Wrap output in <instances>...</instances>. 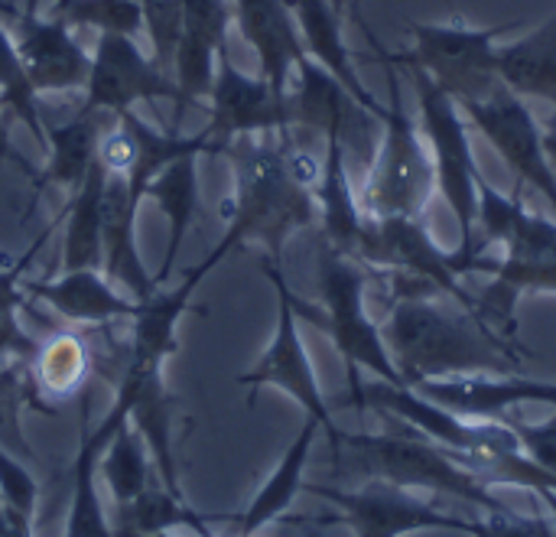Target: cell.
Returning <instances> with one entry per match:
<instances>
[{
  "instance_id": "obj_1",
  "label": "cell",
  "mask_w": 556,
  "mask_h": 537,
  "mask_svg": "<svg viewBox=\"0 0 556 537\" xmlns=\"http://www.w3.org/2000/svg\"><path fill=\"white\" fill-rule=\"evenodd\" d=\"M381 336L407 388L466 375H525L528 349L440 290L401 294Z\"/></svg>"
},
{
  "instance_id": "obj_2",
  "label": "cell",
  "mask_w": 556,
  "mask_h": 537,
  "mask_svg": "<svg viewBox=\"0 0 556 537\" xmlns=\"http://www.w3.org/2000/svg\"><path fill=\"white\" fill-rule=\"evenodd\" d=\"M336 447L349 450V463L365 479H381L401 489H424L437 496H453L485 512H511L502 499L489 492L469 470H463L446 447L433 444L420 430H394V434H336Z\"/></svg>"
},
{
  "instance_id": "obj_3",
  "label": "cell",
  "mask_w": 556,
  "mask_h": 537,
  "mask_svg": "<svg viewBox=\"0 0 556 537\" xmlns=\"http://www.w3.org/2000/svg\"><path fill=\"white\" fill-rule=\"evenodd\" d=\"M368 36H371V29H368ZM371 42L378 49V59L388 68L391 104L384 108V117H381L384 137L375 153L371 176L365 183V209L371 218H424L430 196L437 189L433 157L424 147L420 127L404 111L397 65L381 52L375 36H371Z\"/></svg>"
},
{
  "instance_id": "obj_4",
  "label": "cell",
  "mask_w": 556,
  "mask_h": 537,
  "mask_svg": "<svg viewBox=\"0 0 556 537\" xmlns=\"http://www.w3.org/2000/svg\"><path fill=\"white\" fill-rule=\"evenodd\" d=\"M410 52H381L401 68H420L456 104L485 101L498 85L495 39L505 26H466V23H410Z\"/></svg>"
},
{
  "instance_id": "obj_5",
  "label": "cell",
  "mask_w": 556,
  "mask_h": 537,
  "mask_svg": "<svg viewBox=\"0 0 556 537\" xmlns=\"http://www.w3.org/2000/svg\"><path fill=\"white\" fill-rule=\"evenodd\" d=\"M414 88H417V104H420V134H427L433 147V170H437V189L446 199V205L456 215L459 225V251L476 254V215H479V183L482 170L472 157V140H469V124L459 114L456 101L440 91L430 75L420 68H410Z\"/></svg>"
},
{
  "instance_id": "obj_6",
  "label": "cell",
  "mask_w": 556,
  "mask_h": 537,
  "mask_svg": "<svg viewBox=\"0 0 556 537\" xmlns=\"http://www.w3.org/2000/svg\"><path fill=\"white\" fill-rule=\"evenodd\" d=\"M472 127L495 147V153L511 166L521 186H534L556 212V170L547 157L544 127L531 114L521 95L498 85L485 101L459 104Z\"/></svg>"
},
{
  "instance_id": "obj_7",
  "label": "cell",
  "mask_w": 556,
  "mask_h": 537,
  "mask_svg": "<svg viewBox=\"0 0 556 537\" xmlns=\"http://www.w3.org/2000/svg\"><path fill=\"white\" fill-rule=\"evenodd\" d=\"M362 258L397 274H410L430 280L459 307L479 313V297L463 287V274L456 267V251H443L424 218H371L362 241Z\"/></svg>"
},
{
  "instance_id": "obj_8",
  "label": "cell",
  "mask_w": 556,
  "mask_h": 537,
  "mask_svg": "<svg viewBox=\"0 0 556 537\" xmlns=\"http://www.w3.org/2000/svg\"><path fill=\"white\" fill-rule=\"evenodd\" d=\"M323 294L329 300V310H332V339L349 365V388L352 395L362 388L358 382V365L371 369L381 382H391V385H404V378L397 375L391 355H388V346H384V336L381 329L368 320L365 313V277L329 258L326 264V277H323Z\"/></svg>"
},
{
  "instance_id": "obj_9",
  "label": "cell",
  "mask_w": 556,
  "mask_h": 537,
  "mask_svg": "<svg viewBox=\"0 0 556 537\" xmlns=\"http://www.w3.org/2000/svg\"><path fill=\"white\" fill-rule=\"evenodd\" d=\"M345 509V525L355 537H404L414 532H463L469 535L472 519L446 515L424 499H414L410 489L371 479L362 492H336L316 489Z\"/></svg>"
},
{
  "instance_id": "obj_10",
  "label": "cell",
  "mask_w": 556,
  "mask_h": 537,
  "mask_svg": "<svg viewBox=\"0 0 556 537\" xmlns=\"http://www.w3.org/2000/svg\"><path fill=\"white\" fill-rule=\"evenodd\" d=\"M521 183L511 196L498 192L485 176L479 183L476 251L485 245H505V261H556V222L528 212Z\"/></svg>"
},
{
  "instance_id": "obj_11",
  "label": "cell",
  "mask_w": 556,
  "mask_h": 537,
  "mask_svg": "<svg viewBox=\"0 0 556 537\" xmlns=\"http://www.w3.org/2000/svg\"><path fill=\"white\" fill-rule=\"evenodd\" d=\"M498 78L521 98L556 104V13L498 49Z\"/></svg>"
},
{
  "instance_id": "obj_12",
  "label": "cell",
  "mask_w": 556,
  "mask_h": 537,
  "mask_svg": "<svg viewBox=\"0 0 556 537\" xmlns=\"http://www.w3.org/2000/svg\"><path fill=\"white\" fill-rule=\"evenodd\" d=\"M339 10L329 0H300V20H303V33L309 39V49L316 52V59L326 65V72H332L355 98L365 111H371L375 117H384V108L371 98V91L362 85L358 72L352 68L349 49L342 42V29H339Z\"/></svg>"
},
{
  "instance_id": "obj_13",
  "label": "cell",
  "mask_w": 556,
  "mask_h": 537,
  "mask_svg": "<svg viewBox=\"0 0 556 537\" xmlns=\"http://www.w3.org/2000/svg\"><path fill=\"white\" fill-rule=\"evenodd\" d=\"M251 382H274L280 388H287L306 411L316 424H326L329 437H336L339 430L332 427L329 421V411L323 404V395H319V385L313 378V369H309V359L300 346V336L290 323V316H283V326H280V339L274 346V352L264 359V365L257 369V375Z\"/></svg>"
},
{
  "instance_id": "obj_14",
  "label": "cell",
  "mask_w": 556,
  "mask_h": 537,
  "mask_svg": "<svg viewBox=\"0 0 556 537\" xmlns=\"http://www.w3.org/2000/svg\"><path fill=\"white\" fill-rule=\"evenodd\" d=\"M300 68H303V95H300V108H303V117L323 130H329V137H342L352 124H358V98L332 75V72H323L316 68L313 62L300 59ZM365 111V108H362ZM371 114V111H368Z\"/></svg>"
},
{
  "instance_id": "obj_15",
  "label": "cell",
  "mask_w": 556,
  "mask_h": 537,
  "mask_svg": "<svg viewBox=\"0 0 556 537\" xmlns=\"http://www.w3.org/2000/svg\"><path fill=\"white\" fill-rule=\"evenodd\" d=\"M244 33L261 49L264 65L274 75V85L280 88L287 65L293 59H303L296 33H293L280 0H244Z\"/></svg>"
},
{
  "instance_id": "obj_16",
  "label": "cell",
  "mask_w": 556,
  "mask_h": 537,
  "mask_svg": "<svg viewBox=\"0 0 556 537\" xmlns=\"http://www.w3.org/2000/svg\"><path fill=\"white\" fill-rule=\"evenodd\" d=\"M316 427H319V424L309 417V424L300 430L296 444H293L290 453L283 457L277 476H274V479L267 483V489L257 496V502H254V509H251V515H248L244 535H251L254 528H261L267 519L280 515V512L293 502V496H296V489H300V476H303L306 457H309V447H313V437H316Z\"/></svg>"
},
{
  "instance_id": "obj_17",
  "label": "cell",
  "mask_w": 556,
  "mask_h": 537,
  "mask_svg": "<svg viewBox=\"0 0 556 537\" xmlns=\"http://www.w3.org/2000/svg\"><path fill=\"white\" fill-rule=\"evenodd\" d=\"M85 369H88V355H85V346H81L75 336H59V339H52V342L39 352V362H36L39 385H42L49 395H72V391L81 385Z\"/></svg>"
},
{
  "instance_id": "obj_18",
  "label": "cell",
  "mask_w": 556,
  "mask_h": 537,
  "mask_svg": "<svg viewBox=\"0 0 556 537\" xmlns=\"http://www.w3.org/2000/svg\"><path fill=\"white\" fill-rule=\"evenodd\" d=\"M469 537H554L551 515H521V512H485V519L472 522Z\"/></svg>"
},
{
  "instance_id": "obj_19",
  "label": "cell",
  "mask_w": 556,
  "mask_h": 537,
  "mask_svg": "<svg viewBox=\"0 0 556 537\" xmlns=\"http://www.w3.org/2000/svg\"><path fill=\"white\" fill-rule=\"evenodd\" d=\"M502 421L515 430V437L521 440V450L541 470H547V473L556 476V411L544 424H528V421H518V417H508V414Z\"/></svg>"
},
{
  "instance_id": "obj_20",
  "label": "cell",
  "mask_w": 556,
  "mask_h": 537,
  "mask_svg": "<svg viewBox=\"0 0 556 537\" xmlns=\"http://www.w3.org/2000/svg\"><path fill=\"white\" fill-rule=\"evenodd\" d=\"M101 157H104V163H108L111 170H130L134 160H137V140H134L130 134L117 130V134L104 137Z\"/></svg>"
},
{
  "instance_id": "obj_21",
  "label": "cell",
  "mask_w": 556,
  "mask_h": 537,
  "mask_svg": "<svg viewBox=\"0 0 556 537\" xmlns=\"http://www.w3.org/2000/svg\"><path fill=\"white\" fill-rule=\"evenodd\" d=\"M544 143H547V157H551V163H554V170H556V108H554V114L547 117Z\"/></svg>"
},
{
  "instance_id": "obj_22",
  "label": "cell",
  "mask_w": 556,
  "mask_h": 537,
  "mask_svg": "<svg viewBox=\"0 0 556 537\" xmlns=\"http://www.w3.org/2000/svg\"><path fill=\"white\" fill-rule=\"evenodd\" d=\"M538 496H541V502H544V509H547V515H551V525H554L556 537V492L554 489H538Z\"/></svg>"
}]
</instances>
